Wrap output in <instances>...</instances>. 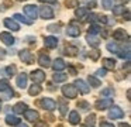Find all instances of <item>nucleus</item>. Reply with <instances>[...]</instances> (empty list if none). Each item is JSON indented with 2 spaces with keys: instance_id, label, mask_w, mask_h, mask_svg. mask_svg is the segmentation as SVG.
<instances>
[{
  "instance_id": "49530a36",
  "label": "nucleus",
  "mask_w": 131,
  "mask_h": 127,
  "mask_svg": "<svg viewBox=\"0 0 131 127\" xmlns=\"http://www.w3.org/2000/svg\"><path fill=\"white\" fill-rule=\"evenodd\" d=\"M34 127H47V123H45V121L35 120V123H34Z\"/></svg>"
},
{
  "instance_id": "c756f323",
  "label": "nucleus",
  "mask_w": 131,
  "mask_h": 127,
  "mask_svg": "<svg viewBox=\"0 0 131 127\" xmlns=\"http://www.w3.org/2000/svg\"><path fill=\"white\" fill-rule=\"evenodd\" d=\"M76 17H80V18H83V17H86L88 16V8H85V7H79L76 10Z\"/></svg>"
},
{
  "instance_id": "1a4fd4ad",
  "label": "nucleus",
  "mask_w": 131,
  "mask_h": 127,
  "mask_svg": "<svg viewBox=\"0 0 131 127\" xmlns=\"http://www.w3.org/2000/svg\"><path fill=\"white\" fill-rule=\"evenodd\" d=\"M24 13H26L31 20H34L35 17H37V13H38L37 6H34V4H27L26 7H24Z\"/></svg>"
},
{
  "instance_id": "6e6d98bb",
  "label": "nucleus",
  "mask_w": 131,
  "mask_h": 127,
  "mask_svg": "<svg viewBox=\"0 0 131 127\" xmlns=\"http://www.w3.org/2000/svg\"><path fill=\"white\" fill-rule=\"evenodd\" d=\"M0 110H2V100H0Z\"/></svg>"
},
{
  "instance_id": "ddd939ff",
  "label": "nucleus",
  "mask_w": 131,
  "mask_h": 127,
  "mask_svg": "<svg viewBox=\"0 0 131 127\" xmlns=\"http://www.w3.org/2000/svg\"><path fill=\"white\" fill-rule=\"evenodd\" d=\"M69 123L72 124V126H76V124L80 123V114L76 112V110H72L71 113H69Z\"/></svg>"
},
{
  "instance_id": "e433bc0d",
  "label": "nucleus",
  "mask_w": 131,
  "mask_h": 127,
  "mask_svg": "<svg viewBox=\"0 0 131 127\" xmlns=\"http://www.w3.org/2000/svg\"><path fill=\"white\" fill-rule=\"evenodd\" d=\"M65 6L69 8H73V7H76V6H79V2H78V0H65Z\"/></svg>"
},
{
  "instance_id": "423d86ee",
  "label": "nucleus",
  "mask_w": 131,
  "mask_h": 127,
  "mask_svg": "<svg viewBox=\"0 0 131 127\" xmlns=\"http://www.w3.org/2000/svg\"><path fill=\"white\" fill-rule=\"evenodd\" d=\"M40 16H41V18H44V20L54 18V11H52V8L49 7V6H42V7L40 8Z\"/></svg>"
},
{
  "instance_id": "7ed1b4c3",
  "label": "nucleus",
  "mask_w": 131,
  "mask_h": 127,
  "mask_svg": "<svg viewBox=\"0 0 131 127\" xmlns=\"http://www.w3.org/2000/svg\"><path fill=\"white\" fill-rule=\"evenodd\" d=\"M40 104L42 106V109H45V110H54V109H57V102L52 100V99H49V97L41 99Z\"/></svg>"
},
{
  "instance_id": "603ef678",
  "label": "nucleus",
  "mask_w": 131,
  "mask_h": 127,
  "mask_svg": "<svg viewBox=\"0 0 131 127\" xmlns=\"http://www.w3.org/2000/svg\"><path fill=\"white\" fill-rule=\"evenodd\" d=\"M130 16H131V14H130V11H125V20H127V21H130Z\"/></svg>"
},
{
  "instance_id": "aec40b11",
  "label": "nucleus",
  "mask_w": 131,
  "mask_h": 127,
  "mask_svg": "<svg viewBox=\"0 0 131 127\" xmlns=\"http://www.w3.org/2000/svg\"><path fill=\"white\" fill-rule=\"evenodd\" d=\"M113 38H114V40H118V41H121V40L128 38V37H127V34H125V31L123 30V28H117V30L113 33Z\"/></svg>"
},
{
  "instance_id": "6ab92c4d",
  "label": "nucleus",
  "mask_w": 131,
  "mask_h": 127,
  "mask_svg": "<svg viewBox=\"0 0 131 127\" xmlns=\"http://www.w3.org/2000/svg\"><path fill=\"white\" fill-rule=\"evenodd\" d=\"M52 68H54L55 71H63L66 68V64L63 62V59L58 58V59H55V61L52 62Z\"/></svg>"
},
{
  "instance_id": "8fccbe9b",
  "label": "nucleus",
  "mask_w": 131,
  "mask_h": 127,
  "mask_svg": "<svg viewBox=\"0 0 131 127\" xmlns=\"http://www.w3.org/2000/svg\"><path fill=\"white\" fill-rule=\"evenodd\" d=\"M4 56H6V50H2L0 48V59H3Z\"/></svg>"
},
{
  "instance_id": "6e6552de",
  "label": "nucleus",
  "mask_w": 131,
  "mask_h": 127,
  "mask_svg": "<svg viewBox=\"0 0 131 127\" xmlns=\"http://www.w3.org/2000/svg\"><path fill=\"white\" fill-rule=\"evenodd\" d=\"M113 106V100L111 99H102V100H97L96 104H94V107H96L97 110H104L107 109V107H111Z\"/></svg>"
},
{
  "instance_id": "b1692460",
  "label": "nucleus",
  "mask_w": 131,
  "mask_h": 127,
  "mask_svg": "<svg viewBox=\"0 0 131 127\" xmlns=\"http://www.w3.org/2000/svg\"><path fill=\"white\" fill-rule=\"evenodd\" d=\"M68 79V75L66 73H62L61 71H55V73H54V81L55 82H63V81H66Z\"/></svg>"
},
{
  "instance_id": "2f4dec72",
  "label": "nucleus",
  "mask_w": 131,
  "mask_h": 127,
  "mask_svg": "<svg viewBox=\"0 0 131 127\" xmlns=\"http://www.w3.org/2000/svg\"><path fill=\"white\" fill-rule=\"evenodd\" d=\"M59 104H61V107H59L61 114L65 116V114H66V110H68V104L65 103V100H63V99H59Z\"/></svg>"
},
{
  "instance_id": "a18cd8bd",
  "label": "nucleus",
  "mask_w": 131,
  "mask_h": 127,
  "mask_svg": "<svg viewBox=\"0 0 131 127\" xmlns=\"http://www.w3.org/2000/svg\"><path fill=\"white\" fill-rule=\"evenodd\" d=\"M106 73H107V69H104V68H103V69H97L96 71V75L97 76H106Z\"/></svg>"
},
{
  "instance_id": "72a5a7b5",
  "label": "nucleus",
  "mask_w": 131,
  "mask_h": 127,
  "mask_svg": "<svg viewBox=\"0 0 131 127\" xmlns=\"http://www.w3.org/2000/svg\"><path fill=\"white\" fill-rule=\"evenodd\" d=\"M107 50L110 51V52L117 54V51H118L120 48H118V45H117L116 42H108V44H107Z\"/></svg>"
},
{
  "instance_id": "a19ab883",
  "label": "nucleus",
  "mask_w": 131,
  "mask_h": 127,
  "mask_svg": "<svg viewBox=\"0 0 131 127\" xmlns=\"http://www.w3.org/2000/svg\"><path fill=\"white\" fill-rule=\"evenodd\" d=\"M113 93H114V90L111 89V87H106V89L102 90V95H100V96H108V95L113 96Z\"/></svg>"
},
{
  "instance_id": "0eeeda50",
  "label": "nucleus",
  "mask_w": 131,
  "mask_h": 127,
  "mask_svg": "<svg viewBox=\"0 0 131 127\" xmlns=\"http://www.w3.org/2000/svg\"><path fill=\"white\" fill-rule=\"evenodd\" d=\"M31 79L34 83H41V82L45 81V73L42 72L41 69H35L31 72Z\"/></svg>"
},
{
  "instance_id": "4d7b16f0",
  "label": "nucleus",
  "mask_w": 131,
  "mask_h": 127,
  "mask_svg": "<svg viewBox=\"0 0 131 127\" xmlns=\"http://www.w3.org/2000/svg\"><path fill=\"white\" fill-rule=\"evenodd\" d=\"M20 2H23V0H20Z\"/></svg>"
},
{
  "instance_id": "2eb2a0df",
  "label": "nucleus",
  "mask_w": 131,
  "mask_h": 127,
  "mask_svg": "<svg viewBox=\"0 0 131 127\" xmlns=\"http://www.w3.org/2000/svg\"><path fill=\"white\" fill-rule=\"evenodd\" d=\"M86 40H88V44L90 45V47H94L97 48L100 45V40L97 38L96 35H93V34H88V37H86Z\"/></svg>"
},
{
  "instance_id": "bb28decb",
  "label": "nucleus",
  "mask_w": 131,
  "mask_h": 127,
  "mask_svg": "<svg viewBox=\"0 0 131 127\" xmlns=\"http://www.w3.org/2000/svg\"><path fill=\"white\" fill-rule=\"evenodd\" d=\"M117 54H118L120 58H125L127 61H130V50H128V48H125V50H118Z\"/></svg>"
},
{
  "instance_id": "dca6fc26",
  "label": "nucleus",
  "mask_w": 131,
  "mask_h": 127,
  "mask_svg": "<svg viewBox=\"0 0 131 127\" xmlns=\"http://www.w3.org/2000/svg\"><path fill=\"white\" fill-rule=\"evenodd\" d=\"M6 123L9 124V126H18V124L21 123V120L14 114H7L6 116Z\"/></svg>"
},
{
  "instance_id": "79ce46f5",
  "label": "nucleus",
  "mask_w": 131,
  "mask_h": 127,
  "mask_svg": "<svg viewBox=\"0 0 131 127\" xmlns=\"http://www.w3.org/2000/svg\"><path fill=\"white\" fill-rule=\"evenodd\" d=\"M111 6H113V0H103V7L106 10H110Z\"/></svg>"
},
{
  "instance_id": "a211bd4d",
  "label": "nucleus",
  "mask_w": 131,
  "mask_h": 127,
  "mask_svg": "<svg viewBox=\"0 0 131 127\" xmlns=\"http://www.w3.org/2000/svg\"><path fill=\"white\" fill-rule=\"evenodd\" d=\"M27 79H28V78H27L26 73H20V75L17 76V79H16V83H17V86H18V87H23V89H24V87L27 86Z\"/></svg>"
},
{
  "instance_id": "cd10ccee",
  "label": "nucleus",
  "mask_w": 131,
  "mask_h": 127,
  "mask_svg": "<svg viewBox=\"0 0 131 127\" xmlns=\"http://www.w3.org/2000/svg\"><path fill=\"white\" fill-rule=\"evenodd\" d=\"M4 72H6V75L13 76L16 72H17V66H16V65H9V66L4 68Z\"/></svg>"
},
{
  "instance_id": "f257e3e1",
  "label": "nucleus",
  "mask_w": 131,
  "mask_h": 127,
  "mask_svg": "<svg viewBox=\"0 0 131 127\" xmlns=\"http://www.w3.org/2000/svg\"><path fill=\"white\" fill-rule=\"evenodd\" d=\"M62 93H63V96H66V97L73 99V97L78 96V89L75 87V85H63L62 86Z\"/></svg>"
},
{
  "instance_id": "de8ad7c7",
  "label": "nucleus",
  "mask_w": 131,
  "mask_h": 127,
  "mask_svg": "<svg viewBox=\"0 0 131 127\" xmlns=\"http://www.w3.org/2000/svg\"><path fill=\"white\" fill-rule=\"evenodd\" d=\"M100 127H114V124L106 123V121H102V123H100Z\"/></svg>"
},
{
  "instance_id": "864d4df0",
  "label": "nucleus",
  "mask_w": 131,
  "mask_h": 127,
  "mask_svg": "<svg viewBox=\"0 0 131 127\" xmlns=\"http://www.w3.org/2000/svg\"><path fill=\"white\" fill-rule=\"evenodd\" d=\"M118 127H130V124H124V123H120Z\"/></svg>"
},
{
  "instance_id": "5fc2aeb1",
  "label": "nucleus",
  "mask_w": 131,
  "mask_h": 127,
  "mask_svg": "<svg viewBox=\"0 0 131 127\" xmlns=\"http://www.w3.org/2000/svg\"><path fill=\"white\" fill-rule=\"evenodd\" d=\"M18 126H20V127H28V126H27V124H21V123L18 124Z\"/></svg>"
},
{
  "instance_id": "c9c22d12",
  "label": "nucleus",
  "mask_w": 131,
  "mask_h": 127,
  "mask_svg": "<svg viewBox=\"0 0 131 127\" xmlns=\"http://www.w3.org/2000/svg\"><path fill=\"white\" fill-rule=\"evenodd\" d=\"M65 55H69V56H75L76 55V48L75 47H68V48H65Z\"/></svg>"
},
{
  "instance_id": "4be33fe9",
  "label": "nucleus",
  "mask_w": 131,
  "mask_h": 127,
  "mask_svg": "<svg viewBox=\"0 0 131 127\" xmlns=\"http://www.w3.org/2000/svg\"><path fill=\"white\" fill-rule=\"evenodd\" d=\"M26 109H27V104L23 103V102H18V103L14 104V107H13L14 113H17V114H23V113L26 112Z\"/></svg>"
},
{
  "instance_id": "473e14b6",
  "label": "nucleus",
  "mask_w": 131,
  "mask_h": 127,
  "mask_svg": "<svg viewBox=\"0 0 131 127\" xmlns=\"http://www.w3.org/2000/svg\"><path fill=\"white\" fill-rule=\"evenodd\" d=\"M10 87V85H9V81L7 79H2L0 81V92H4V90H7Z\"/></svg>"
},
{
  "instance_id": "a878e982",
  "label": "nucleus",
  "mask_w": 131,
  "mask_h": 127,
  "mask_svg": "<svg viewBox=\"0 0 131 127\" xmlns=\"http://www.w3.org/2000/svg\"><path fill=\"white\" fill-rule=\"evenodd\" d=\"M13 18H14L16 20V21H21V23H23V24H31V23H32V20H28V18H26V17H23V16H21V14H14V16H13Z\"/></svg>"
},
{
  "instance_id": "9d476101",
  "label": "nucleus",
  "mask_w": 131,
  "mask_h": 127,
  "mask_svg": "<svg viewBox=\"0 0 131 127\" xmlns=\"http://www.w3.org/2000/svg\"><path fill=\"white\" fill-rule=\"evenodd\" d=\"M0 40H2V42H4L6 45H13L16 42V38L10 33H0Z\"/></svg>"
},
{
  "instance_id": "37998d69",
  "label": "nucleus",
  "mask_w": 131,
  "mask_h": 127,
  "mask_svg": "<svg viewBox=\"0 0 131 127\" xmlns=\"http://www.w3.org/2000/svg\"><path fill=\"white\" fill-rule=\"evenodd\" d=\"M48 31H51V33H59V28H58L57 24H51V25H48Z\"/></svg>"
},
{
  "instance_id": "393cba45",
  "label": "nucleus",
  "mask_w": 131,
  "mask_h": 127,
  "mask_svg": "<svg viewBox=\"0 0 131 127\" xmlns=\"http://www.w3.org/2000/svg\"><path fill=\"white\" fill-rule=\"evenodd\" d=\"M41 90H42V89H41V86L37 83V85H31V86H30L28 93L31 96H37V95H40V93H41Z\"/></svg>"
},
{
  "instance_id": "412c9836",
  "label": "nucleus",
  "mask_w": 131,
  "mask_h": 127,
  "mask_svg": "<svg viewBox=\"0 0 131 127\" xmlns=\"http://www.w3.org/2000/svg\"><path fill=\"white\" fill-rule=\"evenodd\" d=\"M38 64L44 68H48V66H51V59H49L48 55H44L42 54V55H40V58H38Z\"/></svg>"
},
{
  "instance_id": "f704fd0d",
  "label": "nucleus",
  "mask_w": 131,
  "mask_h": 127,
  "mask_svg": "<svg viewBox=\"0 0 131 127\" xmlns=\"http://www.w3.org/2000/svg\"><path fill=\"white\" fill-rule=\"evenodd\" d=\"M124 11H125L124 6H116V7H113V14H116V16L124 14Z\"/></svg>"
},
{
  "instance_id": "4c0bfd02",
  "label": "nucleus",
  "mask_w": 131,
  "mask_h": 127,
  "mask_svg": "<svg viewBox=\"0 0 131 127\" xmlns=\"http://www.w3.org/2000/svg\"><path fill=\"white\" fill-rule=\"evenodd\" d=\"M89 56H90L93 61H97V59L100 58V51H97V50H93V51H90L89 52Z\"/></svg>"
},
{
  "instance_id": "5701e85b",
  "label": "nucleus",
  "mask_w": 131,
  "mask_h": 127,
  "mask_svg": "<svg viewBox=\"0 0 131 127\" xmlns=\"http://www.w3.org/2000/svg\"><path fill=\"white\" fill-rule=\"evenodd\" d=\"M103 66H104V69H114L116 61L113 58H104L103 59Z\"/></svg>"
},
{
  "instance_id": "f3484780",
  "label": "nucleus",
  "mask_w": 131,
  "mask_h": 127,
  "mask_svg": "<svg viewBox=\"0 0 131 127\" xmlns=\"http://www.w3.org/2000/svg\"><path fill=\"white\" fill-rule=\"evenodd\" d=\"M66 34L69 37H79L80 35V28L76 27V25H69L66 28Z\"/></svg>"
},
{
  "instance_id": "f03ea898",
  "label": "nucleus",
  "mask_w": 131,
  "mask_h": 127,
  "mask_svg": "<svg viewBox=\"0 0 131 127\" xmlns=\"http://www.w3.org/2000/svg\"><path fill=\"white\" fill-rule=\"evenodd\" d=\"M73 85H75V87H76L80 93H83V95H86V93L90 92V86H89V85H86V82L82 81V79H76Z\"/></svg>"
},
{
  "instance_id": "58836bf2",
  "label": "nucleus",
  "mask_w": 131,
  "mask_h": 127,
  "mask_svg": "<svg viewBox=\"0 0 131 127\" xmlns=\"http://www.w3.org/2000/svg\"><path fill=\"white\" fill-rule=\"evenodd\" d=\"M78 107H80L82 110H89L90 104H89L86 100H80V102H78Z\"/></svg>"
},
{
  "instance_id": "c03bdc74",
  "label": "nucleus",
  "mask_w": 131,
  "mask_h": 127,
  "mask_svg": "<svg viewBox=\"0 0 131 127\" xmlns=\"http://www.w3.org/2000/svg\"><path fill=\"white\" fill-rule=\"evenodd\" d=\"M94 20H97L99 23H103V24L107 23V17H106V16H96V18H94Z\"/></svg>"
},
{
  "instance_id": "39448f33",
  "label": "nucleus",
  "mask_w": 131,
  "mask_h": 127,
  "mask_svg": "<svg viewBox=\"0 0 131 127\" xmlns=\"http://www.w3.org/2000/svg\"><path fill=\"white\" fill-rule=\"evenodd\" d=\"M108 117L110 119H123L124 117V112L118 106H111L110 112H108Z\"/></svg>"
},
{
  "instance_id": "09e8293b",
  "label": "nucleus",
  "mask_w": 131,
  "mask_h": 127,
  "mask_svg": "<svg viewBox=\"0 0 131 127\" xmlns=\"http://www.w3.org/2000/svg\"><path fill=\"white\" fill-rule=\"evenodd\" d=\"M40 2H42V3H49V4H55L58 0H40Z\"/></svg>"
},
{
  "instance_id": "9b49d317",
  "label": "nucleus",
  "mask_w": 131,
  "mask_h": 127,
  "mask_svg": "<svg viewBox=\"0 0 131 127\" xmlns=\"http://www.w3.org/2000/svg\"><path fill=\"white\" fill-rule=\"evenodd\" d=\"M24 117H26L28 121H35V120H38V119H40V114H38L37 110L26 109V112H24Z\"/></svg>"
},
{
  "instance_id": "3c124183",
  "label": "nucleus",
  "mask_w": 131,
  "mask_h": 127,
  "mask_svg": "<svg viewBox=\"0 0 131 127\" xmlns=\"http://www.w3.org/2000/svg\"><path fill=\"white\" fill-rule=\"evenodd\" d=\"M88 4L90 6V7H96V3H94V0H89Z\"/></svg>"
},
{
  "instance_id": "7c9ffc66",
  "label": "nucleus",
  "mask_w": 131,
  "mask_h": 127,
  "mask_svg": "<svg viewBox=\"0 0 131 127\" xmlns=\"http://www.w3.org/2000/svg\"><path fill=\"white\" fill-rule=\"evenodd\" d=\"M100 31H102V28H100L97 24H92L90 27H89V34H93V35H96V34L100 33Z\"/></svg>"
},
{
  "instance_id": "4468645a",
  "label": "nucleus",
  "mask_w": 131,
  "mask_h": 127,
  "mask_svg": "<svg viewBox=\"0 0 131 127\" xmlns=\"http://www.w3.org/2000/svg\"><path fill=\"white\" fill-rule=\"evenodd\" d=\"M44 44H45L47 48H57L58 40H57V37L49 35V37H45V38H44Z\"/></svg>"
},
{
  "instance_id": "20e7f679",
  "label": "nucleus",
  "mask_w": 131,
  "mask_h": 127,
  "mask_svg": "<svg viewBox=\"0 0 131 127\" xmlns=\"http://www.w3.org/2000/svg\"><path fill=\"white\" fill-rule=\"evenodd\" d=\"M18 56H20V59L23 62H26V64H32V62H34V56H32V54L28 50H21L20 52H18Z\"/></svg>"
},
{
  "instance_id": "c85d7f7f",
  "label": "nucleus",
  "mask_w": 131,
  "mask_h": 127,
  "mask_svg": "<svg viewBox=\"0 0 131 127\" xmlns=\"http://www.w3.org/2000/svg\"><path fill=\"white\" fill-rule=\"evenodd\" d=\"M88 82H89V85H92L93 87H99L100 86V81L97 78H94V76H90L89 75L88 76Z\"/></svg>"
},
{
  "instance_id": "f8f14e48",
  "label": "nucleus",
  "mask_w": 131,
  "mask_h": 127,
  "mask_svg": "<svg viewBox=\"0 0 131 127\" xmlns=\"http://www.w3.org/2000/svg\"><path fill=\"white\" fill-rule=\"evenodd\" d=\"M4 25H6L7 28H10L12 31H18L20 30V25H18V23L16 21L14 18H6L4 20Z\"/></svg>"
},
{
  "instance_id": "ea45409f",
  "label": "nucleus",
  "mask_w": 131,
  "mask_h": 127,
  "mask_svg": "<svg viewBox=\"0 0 131 127\" xmlns=\"http://www.w3.org/2000/svg\"><path fill=\"white\" fill-rule=\"evenodd\" d=\"M94 119H96V116H94V114L88 116V119H86V124H88V126H90V127H93V124H94Z\"/></svg>"
}]
</instances>
